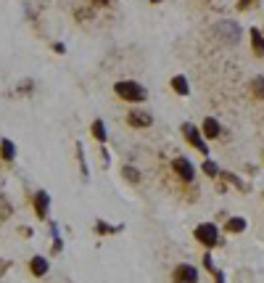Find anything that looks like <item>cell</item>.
<instances>
[{"mask_svg": "<svg viewBox=\"0 0 264 283\" xmlns=\"http://www.w3.org/2000/svg\"><path fill=\"white\" fill-rule=\"evenodd\" d=\"M114 93L122 101H127V103H143V101H148V90L140 82H135V80H119L114 85Z\"/></svg>", "mask_w": 264, "mask_h": 283, "instance_id": "1", "label": "cell"}, {"mask_svg": "<svg viewBox=\"0 0 264 283\" xmlns=\"http://www.w3.org/2000/svg\"><path fill=\"white\" fill-rule=\"evenodd\" d=\"M196 241L201 243V246L206 249H214L216 243H220V230H216V225L214 222H201V225H196Z\"/></svg>", "mask_w": 264, "mask_h": 283, "instance_id": "2", "label": "cell"}, {"mask_svg": "<svg viewBox=\"0 0 264 283\" xmlns=\"http://www.w3.org/2000/svg\"><path fill=\"white\" fill-rule=\"evenodd\" d=\"M212 32H214V35H220V40H222V43H228V45H235V43L240 40V27L235 24V22H220Z\"/></svg>", "mask_w": 264, "mask_h": 283, "instance_id": "3", "label": "cell"}, {"mask_svg": "<svg viewBox=\"0 0 264 283\" xmlns=\"http://www.w3.org/2000/svg\"><path fill=\"white\" fill-rule=\"evenodd\" d=\"M182 135H185V140H188V143H190L196 151H201V154H209V148H206V138H204V133H201L196 125L185 122V125H182Z\"/></svg>", "mask_w": 264, "mask_h": 283, "instance_id": "4", "label": "cell"}, {"mask_svg": "<svg viewBox=\"0 0 264 283\" xmlns=\"http://www.w3.org/2000/svg\"><path fill=\"white\" fill-rule=\"evenodd\" d=\"M172 169H174V175L180 177V180L193 183V177H196V167H193L190 159H185V156H174V159H172Z\"/></svg>", "mask_w": 264, "mask_h": 283, "instance_id": "5", "label": "cell"}, {"mask_svg": "<svg viewBox=\"0 0 264 283\" xmlns=\"http://www.w3.org/2000/svg\"><path fill=\"white\" fill-rule=\"evenodd\" d=\"M172 280L174 283H198V270L190 265V262H182V265L174 267Z\"/></svg>", "mask_w": 264, "mask_h": 283, "instance_id": "6", "label": "cell"}, {"mask_svg": "<svg viewBox=\"0 0 264 283\" xmlns=\"http://www.w3.org/2000/svg\"><path fill=\"white\" fill-rule=\"evenodd\" d=\"M127 125L135 127V130H146V127L154 125V117L143 109H132V111H127Z\"/></svg>", "mask_w": 264, "mask_h": 283, "instance_id": "7", "label": "cell"}, {"mask_svg": "<svg viewBox=\"0 0 264 283\" xmlns=\"http://www.w3.org/2000/svg\"><path fill=\"white\" fill-rule=\"evenodd\" d=\"M48 212H50V196H48V191H37L34 193V214L40 217V220H45Z\"/></svg>", "mask_w": 264, "mask_h": 283, "instance_id": "8", "label": "cell"}, {"mask_svg": "<svg viewBox=\"0 0 264 283\" xmlns=\"http://www.w3.org/2000/svg\"><path fill=\"white\" fill-rule=\"evenodd\" d=\"M48 270H50V265H48V259H45L42 254H34V257L30 259V272H32L34 278L48 275Z\"/></svg>", "mask_w": 264, "mask_h": 283, "instance_id": "9", "label": "cell"}, {"mask_svg": "<svg viewBox=\"0 0 264 283\" xmlns=\"http://www.w3.org/2000/svg\"><path fill=\"white\" fill-rule=\"evenodd\" d=\"M201 133H204V138L214 140V138H220V135H222V125H220V122H216L214 117H206V119H204Z\"/></svg>", "mask_w": 264, "mask_h": 283, "instance_id": "10", "label": "cell"}, {"mask_svg": "<svg viewBox=\"0 0 264 283\" xmlns=\"http://www.w3.org/2000/svg\"><path fill=\"white\" fill-rule=\"evenodd\" d=\"M169 85H172V90L177 93V96H190V85H188V77L185 74H174L172 80H169Z\"/></svg>", "mask_w": 264, "mask_h": 283, "instance_id": "11", "label": "cell"}, {"mask_svg": "<svg viewBox=\"0 0 264 283\" xmlns=\"http://www.w3.org/2000/svg\"><path fill=\"white\" fill-rule=\"evenodd\" d=\"M0 159H3V162H14V159H16V146H14V140H8V138L0 140Z\"/></svg>", "mask_w": 264, "mask_h": 283, "instance_id": "12", "label": "cell"}, {"mask_svg": "<svg viewBox=\"0 0 264 283\" xmlns=\"http://www.w3.org/2000/svg\"><path fill=\"white\" fill-rule=\"evenodd\" d=\"M90 133H92V138H96L98 143H103V146H106V140H108V133H106V122H103V119H96V122H92Z\"/></svg>", "mask_w": 264, "mask_h": 283, "instance_id": "13", "label": "cell"}, {"mask_svg": "<svg viewBox=\"0 0 264 283\" xmlns=\"http://www.w3.org/2000/svg\"><path fill=\"white\" fill-rule=\"evenodd\" d=\"M251 51H254V56H264V35L259 32V30H251Z\"/></svg>", "mask_w": 264, "mask_h": 283, "instance_id": "14", "label": "cell"}, {"mask_svg": "<svg viewBox=\"0 0 264 283\" xmlns=\"http://www.w3.org/2000/svg\"><path fill=\"white\" fill-rule=\"evenodd\" d=\"M224 230L228 233H243L246 230V220H243V217H230V220L224 222Z\"/></svg>", "mask_w": 264, "mask_h": 283, "instance_id": "15", "label": "cell"}, {"mask_svg": "<svg viewBox=\"0 0 264 283\" xmlns=\"http://www.w3.org/2000/svg\"><path fill=\"white\" fill-rule=\"evenodd\" d=\"M122 175H124V180H130V183H140V180H143V175H140L138 172V167H132V164H124V167H122Z\"/></svg>", "mask_w": 264, "mask_h": 283, "instance_id": "16", "label": "cell"}, {"mask_svg": "<svg viewBox=\"0 0 264 283\" xmlns=\"http://www.w3.org/2000/svg\"><path fill=\"white\" fill-rule=\"evenodd\" d=\"M119 230H122V225H108V222H103V220L96 222V233H98V235H114V233H119Z\"/></svg>", "mask_w": 264, "mask_h": 283, "instance_id": "17", "label": "cell"}, {"mask_svg": "<svg viewBox=\"0 0 264 283\" xmlns=\"http://www.w3.org/2000/svg\"><path fill=\"white\" fill-rule=\"evenodd\" d=\"M248 90H251V96L256 98V101H264V77H254Z\"/></svg>", "mask_w": 264, "mask_h": 283, "instance_id": "18", "label": "cell"}, {"mask_svg": "<svg viewBox=\"0 0 264 283\" xmlns=\"http://www.w3.org/2000/svg\"><path fill=\"white\" fill-rule=\"evenodd\" d=\"M204 175H209V177H216V175H220V167H216V162L206 159V162H204Z\"/></svg>", "mask_w": 264, "mask_h": 283, "instance_id": "19", "label": "cell"}, {"mask_svg": "<svg viewBox=\"0 0 264 283\" xmlns=\"http://www.w3.org/2000/svg\"><path fill=\"white\" fill-rule=\"evenodd\" d=\"M77 156H80V169H82V177H88V162H84V151H82V143H77Z\"/></svg>", "mask_w": 264, "mask_h": 283, "instance_id": "20", "label": "cell"}, {"mask_svg": "<svg viewBox=\"0 0 264 283\" xmlns=\"http://www.w3.org/2000/svg\"><path fill=\"white\" fill-rule=\"evenodd\" d=\"M256 3H259V0H240L238 8H240V11H248V8H251V6H256Z\"/></svg>", "mask_w": 264, "mask_h": 283, "instance_id": "21", "label": "cell"}, {"mask_svg": "<svg viewBox=\"0 0 264 283\" xmlns=\"http://www.w3.org/2000/svg\"><path fill=\"white\" fill-rule=\"evenodd\" d=\"M204 265H206V270H212V272L216 270V267H214V262H212V254H206V257H204Z\"/></svg>", "mask_w": 264, "mask_h": 283, "instance_id": "22", "label": "cell"}, {"mask_svg": "<svg viewBox=\"0 0 264 283\" xmlns=\"http://www.w3.org/2000/svg\"><path fill=\"white\" fill-rule=\"evenodd\" d=\"M214 283H224V272L222 270H214Z\"/></svg>", "mask_w": 264, "mask_h": 283, "instance_id": "23", "label": "cell"}, {"mask_svg": "<svg viewBox=\"0 0 264 283\" xmlns=\"http://www.w3.org/2000/svg\"><path fill=\"white\" fill-rule=\"evenodd\" d=\"M53 51H56V53H66V48H64L61 43H56V45H53Z\"/></svg>", "mask_w": 264, "mask_h": 283, "instance_id": "24", "label": "cell"}, {"mask_svg": "<svg viewBox=\"0 0 264 283\" xmlns=\"http://www.w3.org/2000/svg\"><path fill=\"white\" fill-rule=\"evenodd\" d=\"M92 3H96V6H108L111 0H92Z\"/></svg>", "mask_w": 264, "mask_h": 283, "instance_id": "25", "label": "cell"}, {"mask_svg": "<svg viewBox=\"0 0 264 283\" xmlns=\"http://www.w3.org/2000/svg\"><path fill=\"white\" fill-rule=\"evenodd\" d=\"M150 3H154V6H156V3H162V0H150Z\"/></svg>", "mask_w": 264, "mask_h": 283, "instance_id": "26", "label": "cell"}]
</instances>
